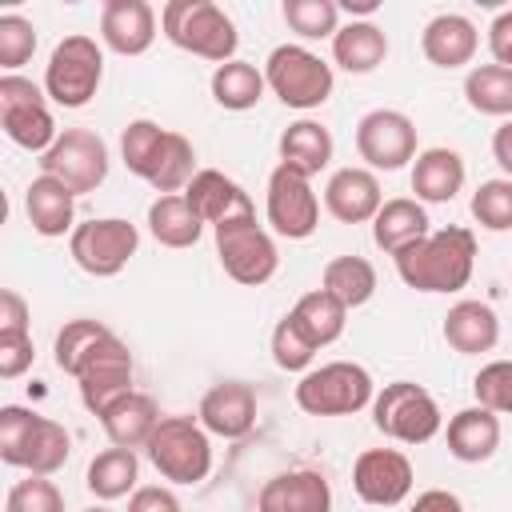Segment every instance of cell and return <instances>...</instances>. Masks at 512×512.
<instances>
[{
    "instance_id": "28",
    "label": "cell",
    "mask_w": 512,
    "mask_h": 512,
    "mask_svg": "<svg viewBox=\"0 0 512 512\" xmlns=\"http://www.w3.org/2000/svg\"><path fill=\"white\" fill-rule=\"evenodd\" d=\"M388 56V36L372 20H348L332 36V64L344 68L348 76H368L384 64Z\"/></svg>"
},
{
    "instance_id": "18",
    "label": "cell",
    "mask_w": 512,
    "mask_h": 512,
    "mask_svg": "<svg viewBox=\"0 0 512 512\" xmlns=\"http://www.w3.org/2000/svg\"><path fill=\"white\" fill-rule=\"evenodd\" d=\"M380 204H384V192L372 168L348 164V168H336L324 184V208L340 224H372Z\"/></svg>"
},
{
    "instance_id": "49",
    "label": "cell",
    "mask_w": 512,
    "mask_h": 512,
    "mask_svg": "<svg viewBox=\"0 0 512 512\" xmlns=\"http://www.w3.org/2000/svg\"><path fill=\"white\" fill-rule=\"evenodd\" d=\"M124 512H184V508H180V500H176L172 488H164V484H144V488H136V492L128 496V508H124Z\"/></svg>"
},
{
    "instance_id": "23",
    "label": "cell",
    "mask_w": 512,
    "mask_h": 512,
    "mask_svg": "<svg viewBox=\"0 0 512 512\" xmlns=\"http://www.w3.org/2000/svg\"><path fill=\"white\" fill-rule=\"evenodd\" d=\"M444 440H448V456L452 460H460V464H484L500 448V416L488 412L484 404H468V408H460V412L448 416Z\"/></svg>"
},
{
    "instance_id": "14",
    "label": "cell",
    "mask_w": 512,
    "mask_h": 512,
    "mask_svg": "<svg viewBox=\"0 0 512 512\" xmlns=\"http://www.w3.org/2000/svg\"><path fill=\"white\" fill-rule=\"evenodd\" d=\"M132 372H136L132 352H128V344L112 332V336L84 360V368L76 372L80 404H84L92 416H104L116 400H124L128 392H136V388H132Z\"/></svg>"
},
{
    "instance_id": "6",
    "label": "cell",
    "mask_w": 512,
    "mask_h": 512,
    "mask_svg": "<svg viewBox=\"0 0 512 512\" xmlns=\"http://www.w3.org/2000/svg\"><path fill=\"white\" fill-rule=\"evenodd\" d=\"M372 428L396 444H428L444 428L436 396L412 380H392L372 396Z\"/></svg>"
},
{
    "instance_id": "25",
    "label": "cell",
    "mask_w": 512,
    "mask_h": 512,
    "mask_svg": "<svg viewBox=\"0 0 512 512\" xmlns=\"http://www.w3.org/2000/svg\"><path fill=\"white\" fill-rule=\"evenodd\" d=\"M464 176H468L464 156L444 144L424 148L412 160V192L420 204H448L464 188Z\"/></svg>"
},
{
    "instance_id": "31",
    "label": "cell",
    "mask_w": 512,
    "mask_h": 512,
    "mask_svg": "<svg viewBox=\"0 0 512 512\" xmlns=\"http://www.w3.org/2000/svg\"><path fill=\"white\" fill-rule=\"evenodd\" d=\"M136 480H140V456L132 448H104L92 456L88 472H84V488L108 504V500H120V496H132L136 492Z\"/></svg>"
},
{
    "instance_id": "4",
    "label": "cell",
    "mask_w": 512,
    "mask_h": 512,
    "mask_svg": "<svg viewBox=\"0 0 512 512\" xmlns=\"http://www.w3.org/2000/svg\"><path fill=\"white\" fill-rule=\"evenodd\" d=\"M376 380L356 360H328L320 368H308L296 384V408L308 416H352L360 408H372Z\"/></svg>"
},
{
    "instance_id": "51",
    "label": "cell",
    "mask_w": 512,
    "mask_h": 512,
    "mask_svg": "<svg viewBox=\"0 0 512 512\" xmlns=\"http://www.w3.org/2000/svg\"><path fill=\"white\" fill-rule=\"evenodd\" d=\"M408 512H464V504H460V496L448 492V488H428V492H420V496L412 500Z\"/></svg>"
},
{
    "instance_id": "13",
    "label": "cell",
    "mask_w": 512,
    "mask_h": 512,
    "mask_svg": "<svg viewBox=\"0 0 512 512\" xmlns=\"http://www.w3.org/2000/svg\"><path fill=\"white\" fill-rule=\"evenodd\" d=\"M356 152L372 172H396L416 160V124L400 108H372L356 120Z\"/></svg>"
},
{
    "instance_id": "40",
    "label": "cell",
    "mask_w": 512,
    "mask_h": 512,
    "mask_svg": "<svg viewBox=\"0 0 512 512\" xmlns=\"http://www.w3.org/2000/svg\"><path fill=\"white\" fill-rule=\"evenodd\" d=\"M284 24L300 40H332L340 32V4L336 0H284Z\"/></svg>"
},
{
    "instance_id": "32",
    "label": "cell",
    "mask_w": 512,
    "mask_h": 512,
    "mask_svg": "<svg viewBox=\"0 0 512 512\" xmlns=\"http://www.w3.org/2000/svg\"><path fill=\"white\" fill-rule=\"evenodd\" d=\"M72 456V432L52 420V416H36V428L16 460V468H24L28 476H56Z\"/></svg>"
},
{
    "instance_id": "43",
    "label": "cell",
    "mask_w": 512,
    "mask_h": 512,
    "mask_svg": "<svg viewBox=\"0 0 512 512\" xmlns=\"http://www.w3.org/2000/svg\"><path fill=\"white\" fill-rule=\"evenodd\" d=\"M36 52V24L20 12H4L0 16V68L4 76H12L16 68H24Z\"/></svg>"
},
{
    "instance_id": "39",
    "label": "cell",
    "mask_w": 512,
    "mask_h": 512,
    "mask_svg": "<svg viewBox=\"0 0 512 512\" xmlns=\"http://www.w3.org/2000/svg\"><path fill=\"white\" fill-rule=\"evenodd\" d=\"M164 136H168V128H160V124L148 120V116L128 120L124 132H120V160H124V168H128L132 176H140L144 184H148V176H152V168H156V160H160Z\"/></svg>"
},
{
    "instance_id": "29",
    "label": "cell",
    "mask_w": 512,
    "mask_h": 512,
    "mask_svg": "<svg viewBox=\"0 0 512 512\" xmlns=\"http://www.w3.org/2000/svg\"><path fill=\"white\" fill-rule=\"evenodd\" d=\"M164 416H160V408H156V400L152 396H144V392H128L124 400H116L104 416H100V428H104V436L112 440V448H144L148 444V436L156 432V424H160Z\"/></svg>"
},
{
    "instance_id": "36",
    "label": "cell",
    "mask_w": 512,
    "mask_h": 512,
    "mask_svg": "<svg viewBox=\"0 0 512 512\" xmlns=\"http://www.w3.org/2000/svg\"><path fill=\"white\" fill-rule=\"evenodd\" d=\"M464 100L480 116H512V68L476 64L464 76Z\"/></svg>"
},
{
    "instance_id": "10",
    "label": "cell",
    "mask_w": 512,
    "mask_h": 512,
    "mask_svg": "<svg viewBox=\"0 0 512 512\" xmlns=\"http://www.w3.org/2000/svg\"><path fill=\"white\" fill-rule=\"evenodd\" d=\"M140 248V228L124 216H96V220H84L72 228L68 236V256L80 272L96 276V280H108V276H120L128 268V260L136 256Z\"/></svg>"
},
{
    "instance_id": "16",
    "label": "cell",
    "mask_w": 512,
    "mask_h": 512,
    "mask_svg": "<svg viewBox=\"0 0 512 512\" xmlns=\"http://www.w3.org/2000/svg\"><path fill=\"white\" fill-rule=\"evenodd\" d=\"M196 420L208 428V436H220V440H240V436H248L252 424H256V388L244 384V380L212 384V388L200 396Z\"/></svg>"
},
{
    "instance_id": "21",
    "label": "cell",
    "mask_w": 512,
    "mask_h": 512,
    "mask_svg": "<svg viewBox=\"0 0 512 512\" xmlns=\"http://www.w3.org/2000/svg\"><path fill=\"white\" fill-rule=\"evenodd\" d=\"M24 216L32 224L36 236L44 240H56V236H72L76 228V192L68 184H60L56 176H36L28 188H24Z\"/></svg>"
},
{
    "instance_id": "30",
    "label": "cell",
    "mask_w": 512,
    "mask_h": 512,
    "mask_svg": "<svg viewBox=\"0 0 512 512\" xmlns=\"http://www.w3.org/2000/svg\"><path fill=\"white\" fill-rule=\"evenodd\" d=\"M204 220L196 216V208L184 200V192H172V196H156L148 204V232L156 244L164 248H192L200 236H204Z\"/></svg>"
},
{
    "instance_id": "38",
    "label": "cell",
    "mask_w": 512,
    "mask_h": 512,
    "mask_svg": "<svg viewBox=\"0 0 512 512\" xmlns=\"http://www.w3.org/2000/svg\"><path fill=\"white\" fill-rule=\"evenodd\" d=\"M196 172H200V168H196V148H192V140H188L184 132H172V128H168L164 148H160V160H156L148 184H152L160 196H172V192H184Z\"/></svg>"
},
{
    "instance_id": "50",
    "label": "cell",
    "mask_w": 512,
    "mask_h": 512,
    "mask_svg": "<svg viewBox=\"0 0 512 512\" xmlns=\"http://www.w3.org/2000/svg\"><path fill=\"white\" fill-rule=\"evenodd\" d=\"M488 52H492V64L512 68V8L492 16V24H488Z\"/></svg>"
},
{
    "instance_id": "27",
    "label": "cell",
    "mask_w": 512,
    "mask_h": 512,
    "mask_svg": "<svg viewBox=\"0 0 512 512\" xmlns=\"http://www.w3.org/2000/svg\"><path fill=\"white\" fill-rule=\"evenodd\" d=\"M276 152H280V164H288L292 172H300V176L312 180V176H320V172L332 164L336 140H332V132H328L320 120L300 116V120H292V124L280 132Z\"/></svg>"
},
{
    "instance_id": "44",
    "label": "cell",
    "mask_w": 512,
    "mask_h": 512,
    "mask_svg": "<svg viewBox=\"0 0 512 512\" xmlns=\"http://www.w3.org/2000/svg\"><path fill=\"white\" fill-rule=\"evenodd\" d=\"M4 512H64V492L48 476H24L8 488Z\"/></svg>"
},
{
    "instance_id": "15",
    "label": "cell",
    "mask_w": 512,
    "mask_h": 512,
    "mask_svg": "<svg viewBox=\"0 0 512 512\" xmlns=\"http://www.w3.org/2000/svg\"><path fill=\"white\" fill-rule=\"evenodd\" d=\"M412 484H416V472L400 448H364L352 464V488L364 504L396 508L408 500Z\"/></svg>"
},
{
    "instance_id": "54",
    "label": "cell",
    "mask_w": 512,
    "mask_h": 512,
    "mask_svg": "<svg viewBox=\"0 0 512 512\" xmlns=\"http://www.w3.org/2000/svg\"><path fill=\"white\" fill-rule=\"evenodd\" d=\"M80 512H112L108 504H92V508H80Z\"/></svg>"
},
{
    "instance_id": "17",
    "label": "cell",
    "mask_w": 512,
    "mask_h": 512,
    "mask_svg": "<svg viewBox=\"0 0 512 512\" xmlns=\"http://www.w3.org/2000/svg\"><path fill=\"white\" fill-rule=\"evenodd\" d=\"M256 512H332V484L316 468H288L264 480Z\"/></svg>"
},
{
    "instance_id": "33",
    "label": "cell",
    "mask_w": 512,
    "mask_h": 512,
    "mask_svg": "<svg viewBox=\"0 0 512 512\" xmlns=\"http://www.w3.org/2000/svg\"><path fill=\"white\" fill-rule=\"evenodd\" d=\"M208 88H212V100H216L220 108H228V112H248V108H256V104L264 100V92H268L264 68H256V64H248V60H228V64L212 68Z\"/></svg>"
},
{
    "instance_id": "24",
    "label": "cell",
    "mask_w": 512,
    "mask_h": 512,
    "mask_svg": "<svg viewBox=\"0 0 512 512\" xmlns=\"http://www.w3.org/2000/svg\"><path fill=\"white\" fill-rule=\"evenodd\" d=\"M184 200L196 208V216L208 228H216V224H224V220H232L240 212H256L252 200H248V192L232 176H224L220 168H200L192 176V184L184 188Z\"/></svg>"
},
{
    "instance_id": "11",
    "label": "cell",
    "mask_w": 512,
    "mask_h": 512,
    "mask_svg": "<svg viewBox=\"0 0 512 512\" xmlns=\"http://www.w3.org/2000/svg\"><path fill=\"white\" fill-rule=\"evenodd\" d=\"M40 172L68 184L76 196L96 192L108 180V144L92 128H64L56 144L40 156Z\"/></svg>"
},
{
    "instance_id": "46",
    "label": "cell",
    "mask_w": 512,
    "mask_h": 512,
    "mask_svg": "<svg viewBox=\"0 0 512 512\" xmlns=\"http://www.w3.org/2000/svg\"><path fill=\"white\" fill-rule=\"evenodd\" d=\"M36 416H40V412H32V408H24V404H4V408H0V460H4V464L16 468L24 444H28L32 428H36Z\"/></svg>"
},
{
    "instance_id": "48",
    "label": "cell",
    "mask_w": 512,
    "mask_h": 512,
    "mask_svg": "<svg viewBox=\"0 0 512 512\" xmlns=\"http://www.w3.org/2000/svg\"><path fill=\"white\" fill-rule=\"evenodd\" d=\"M28 320H32L28 300L16 288H4L0 292V336H32L28 332Z\"/></svg>"
},
{
    "instance_id": "34",
    "label": "cell",
    "mask_w": 512,
    "mask_h": 512,
    "mask_svg": "<svg viewBox=\"0 0 512 512\" xmlns=\"http://www.w3.org/2000/svg\"><path fill=\"white\" fill-rule=\"evenodd\" d=\"M288 316L304 328V336H308L316 348L336 344V340L344 336V324H348V308H344L332 292H324V288L304 292V296L292 304V312H288Z\"/></svg>"
},
{
    "instance_id": "53",
    "label": "cell",
    "mask_w": 512,
    "mask_h": 512,
    "mask_svg": "<svg viewBox=\"0 0 512 512\" xmlns=\"http://www.w3.org/2000/svg\"><path fill=\"white\" fill-rule=\"evenodd\" d=\"M340 8H344V12L352 16V20H356V16H364V20H368V16H372V12L380 8V0H344Z\"/></svg>"
},
{
    "instance_id": "19",
    "label": "cell",
    "mask_w": 512,
    "mask_h": 512,
    "mask_svg": "<svg viewBox=\"0 0 512 512\" xmlns=\"http://www.w3.org/2000/svg\"><path fill=\"white\" fill-rule=\"evenodd\" d=\"M156 40V8L148 0H104L100 44L116 56H144Z\"/></svg>"
},
{
    "instance_id": "37",
    "label": "cell",
    "mask_w": 512,
    "mask_h": 512,
    "mask_svg": "<svg viewBox=\"0 0 512 512\" xmlns=\"http://www.w3.org/2000/svg\"><path fill=\"white\" fill-rule=\"evenodd\" d=\"M108 336H112V328H108L104 320H84V316H80V320H68V324L56 332V344H52L56 368L76 380V372L84 368V360H88Z\"/></svg>"
},
{
    "instance_id": "20",
    "label": "cell",
    "mask_w": 512,
    "mask_h": 512,
    "mask_svg": "<svg viewBox=\"0 0 512 512\" xmlns=\"http://www.w3.org/2000/svg\"><path fill=\"white\" fill-rule=\"evenodd\" d=\"M476 48H480V32L468 16L460 12H440L424 24L420 32V52L428 64L452 72V68H464L476 60Z\"/></svg>"
},
{
    "instance_id": "41",
    "label": "cell",
    "mask_w": 512,
    "mask_h": 512,
    "mask_svg": "<svg viewBox=\"0 0 512 512\" xmlns=\"http://www.w3.org/2000/svg\"><path fill=\"white\" fill-rule=\"evenodd\" d=\"M468 208H472V220L484 232H512V180L508 176L484 180L472 192V204Z\"/></svg>"
},
{
    "instance_id": "52",
    "label": "cell",
    "mask_w": 512,
    "mask_h": 512,
    "mask_svg": "<svg viewBox=\"0 0 512 512\" xmlns=\"http://www.w3.org/2000/svg\"><path fill=\"white\" fill-rule=\"evenodd\" d=\"M492 160H496L500 172L512 180V120H504V124L492 132Z\"/></svg>"
},
{
    "instance_id": "45",
    "label": "cell",
    "mask_w": 512,
    "mask_h": 512,
    "mask_svg": "<svg viewBox=\"0 0 512 512\" xmlns=\"http://www.w3.org/2000/svg\"><path fill=\"white\" fill-rule=\"evenodd\" d=\"M476 404L496 416H512V360H488L472 380Z\"/></svg>"
},
{
    "instance_id": "42",
    "label": "cell",
    "mask_w": 512,
    "mask_h": 512,
    "mask_svg": "<svg viewBox=\"0 0 512 512\" xmlns=\"http://www.w3.org/2000/svg\"><path fill=\"white\" fill-rule=\"evenodd\" d=\"M268 352H272L276 368H284V372H308L320 348L304 336V328H300L292 316H280V320H276V328H272Z\"/></svg>"
},
{
    "instance_id": "8",
    "label": "cell",
    "mask_w": 512,
    "mask_h": 512,
    "mask_svg": "<svg viewBox=\"0 0 512 512\" xmlns=\"http://www.w3.org/2000/svg\"><path fill=\"white\" fill-rule=\"evenodd\" d=\"M104 80V48L92 36H64L44 64V92L60 108H84Z\"/></svg>"
},
{
    "instance_id": "47",
    "label": "cell",
    "mask_w": 512,
    "mask_h": 512,
    "mask_svg": "<svg viewBox=\"0 0 512 512\" xmlns=\"http://www.w3.org/2000/svg\"><path fill=\"white\" fill-rule=\"evenodd\" d=\"M36 360V348H32V336H0V376L4 380H16L32 368Z\"/></svg>"
},
{
    "instance_id": "3",
    "label": "cell",
    "mask_w": 512,
    "mask_h": 512,
    "mask_svg": "<svg viewBox=\"0 0 512 512\" xmlns=\"http://www.w3.org/2000/svg\"><path fill=\"white\" fill-rule=\"evenodd\" d=\"M264 84L284 108L312 112V108L328 104V96L336 88V76H332V64L324 56H316L312 48L276 44L264 60Z\"/></svg>"
},
{
    "instance_id": "9",
    "label": "cell",
    "mask_w": 512,
    "mask_h": 512,
    "mask_svg": "<svg viewBox=\"0 0 512 512\" xmlns=\"http://www.w3.org/2000/svg\"><path fill=\"white\" fill-rule=\"evenodd\" d=\"M0 128L24 152H48L60 136L56 116L48 108V92L28 76H0Z\"/></svg>"
},
{
    "instance_id": "2",
    "label": "cell",
    "mask_w": 512,
    "mask_h": 512,
    "mask_svg": "<svg viewBox=\"0 0 512 512\" xmlns=\"http://www.w3.org/2000/svg\"><path fill=\"white\" fill-rule=\"evenodd\" d=\"M160 28H164L168 44H176L180 52H192L216 68L236 60V48H240L236 20L212 0H168L160 8Z\"/></svg>"
},
{
    "instance_id": "26",
    "label": "cell",
    "mask_w": 512,
    "mask_h": 512,
    "mask_svg": "<svg viewBox=\"0 0 512 512\" xmlns=\"http://www.w3.org/2000/svg\"><path fill=\"white\" fill-rule=\"evenodd\" d=\"M428 232H432V220H428V208L416 196H392V200H384L380 212H376V220H372V240L388 256H400L404 248H412Z\"/></svg>"
},
{
    "instance_id": "5",
    "label": "cell",
    "mask_w": 512,
    "mask_h": 512,
    "mask_svg": "<svg viewBox=\"0 0 512 512\" xmlns=\"http://www.w3.org/2000/svg\"><path fill=\"white\" fill-rule=\"evenodd\" d=\"M144 456L168 484H200L212 472V436L196 416H164L148 436Z\"/></svg>"
},
{
    "instance_id": "35",
    "label": "cell",
    "mask_w": 512,
    "mask_h": 512,
    "mask_svg": "<svg viewBox=\"0 0 512 512\" xmlns=\"http://www.w3.org/2000/svg\"><path fill=\"white\" fill-rule=\"evenodd\" d=\"M376 284H380L376 280V268L364 256H332L324 264V272H320V288L332 292L348 312L360 308V304H368L376 296Z\"/></svg>"
},
{
    "instance_id": "7",
    "label": "cell",
    "mask_w": 512,
    "mask_h": 512,
    "mask_svg": "<svg viewBox=\"0 0 512 512\" xmlns=\"http://www.w3.org/2000/svg\"><path fill=\"white\" fill-rule=\"evenodd\" d=\"M216 236V256H220V268L224 276H232L236 284L244 288H260L276 276L280 268V252H276V240L264 224H256V212H240L224 224L212 228Z\"/></svg>"
},
{
    "instance_id": "22",
    "label": "cell",
    "mask_w": 512,
    "mask_h": 512,
    "mask_svg": "<svg viewBox=\"0 0 512 512\" xmlns=\"http://www.w3.org/2000/svg\"><path fill=\"white\" fill-rule=\"evenodd\" d=\"M444 344L460 356H480V352H492L500 344V316L492 304L484 300H456L448 312H444Z\"/></svg>"
},
{
    "instance_id": "12",
    "label": "cell",
    "mask_w": 512,
    "mask_h": 512,
    "mask_svg": "<svg viewBox=\"0 0 512 512\" xmlns=\"http://www.w3.org/2000/svg\"><path fill=\"white\" fill-rule=\"evenodd\" d=\"M264 216L268 228L284 240H308L320 228V200L312 192V180L292 172L288 164H276L264 192Z\"/></svg>"
},
{
    "instance_id": "1",
    "label": "cell",
    "mask_w": 512,
    "mask_h": 512,
    "mask_svg": "<svg viewBox=\"0 0 512 512\" xmlns=\"http://www.w3.org/2000/svg\"><path fill=\"white\" fill-rule=\"evenodd\" d=\"M396 260V276L416 292H460L476 268V232L464 224H448L404 248Z\"/></svg>"
}]
</instances>
